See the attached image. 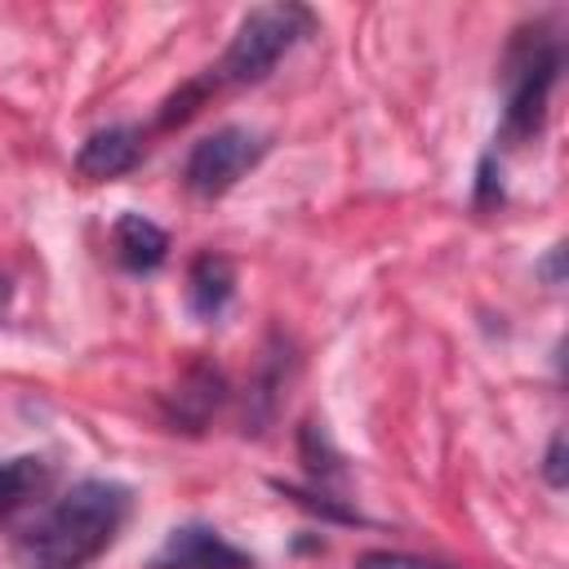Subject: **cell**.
Here are the masks:
<instances>
[{
    "label": "cell",
    "instance_id": "277c9868",
    "mask_svg": "<svg viewBox=\"0 0 569 569\" xmlns=\"http://www.w3.org/2000/svg\"><path fill=\"white\" fill-rule=\"evenodd\" d=\"M267 147H271L267 133L244 129V124H222V129L204 133V138L191 147L182 178H187L191 196L218 200V196H227V191L267 156Z\"/></svg>",
    "mask_w": 569,
    "mask_h": 569
},
{
    "label": "cell",
    "instance_id": "2e32d148",
    "mask_svg": "<svg viewBox=\"0 0 569 569\" xmlns=\"http://www.w3.org/2000/svg\"><path fill=\"white\" fill-rule=\"evenodd\" d=\"M560 258H565V244H556V249H551V258H547V267H542L551 284H560Z\"/></svg>",
    "mask_w": 569,
    "mask_h": 569
},
{
    "label": "cell",
    "instance_id": "8992f818",
    "mask_svg": "<svg viewBox=\"0 0 569 569\" xmlns=\"http://www.w3.org/2000/svg\"><path fill=\"white\" fill-rule=\"evenodd\" d=\"M142 147H147V129H138V124L93 129L76 151V173L84 182H111L142 160Z\"/></svg>",
    "mask_w": 569,
    "mask_h": 569
},
{
    "label": "cell",
    "instance_id": "30bf717a",
    "mask_svg": "<svg viewBox=\"0 0 569 569\" xmlns=\"http://www.w3.org/2000/svg\"><path fill=\"white\" fill-rule=\"evenodd\" d=\"M44 485H49V467L40 458H0V516L22 507Z\"/></svg>",
    "mask_w": 569,
    "mask_h": 569
},
{
    "label": "cell",
    "instance_id": "7c38bea8",
    "mask_svg": "<svg viewBox=\"0 0 569 569\" xmlns=\"http://www.w3.org/2000/svg\"><path fill=\"white\" fill-rule=\"evenodd\" d=\"M298 445H302V458H307V471H311V480H325V476H338L342 467V458L329 449V440H325V431L316 427V422H302V436H298Z\"/></svg>",
    "mask_w": 569,
    "mask_h": 569
},
{
    "label": "cell",
    "instance_id": "3957f363",
    "mask_svg": "<svg viewBox=\"0 0 569 569\" xmlns=\"http://www.w3.org/2000/svg\"><path fill=\"white\" fill-rule=\"evenodd\" d=\"M560 80V40L538 22L516 31L507 58H502V84H507V107H502V142L520 147L542 133L547 120V98Z\"/></svg>",
    "mask_w": 569,
    "mask_h": 569
},
{
    "label": "cell",
    "instance_id": "6da1fadb",
    "mask_svg": "<svg viewBox=\"0 0 569 569\" xmlns=\"http://www.w3.org/2000/svg\"><path fill=\"white\" fill-rule=\"evenodd\" d=\"M133 493L120 480H76L13 533L18 569H84L124 529Z\"/></svg>",
    "mask_w": 569,
    "mask_h": 569
},
{
    "label": "cell",
    "instance_id": "52a82bcc",
    "mask_svg": "<svg viewBox=\"0 0 569 569\" xmlns=\"http://www.w3.org/2000/svg\"><path fill=\"white\" fill-rule=\"evenodd\" d=\"M111 249H116V262L133 276H151L164 267L169 258V236L164 227H156L151 218L142 213H120L116 227H111Z\"/></svg>",
    "mask_w": 569,
    "mask_h": 569
},
{
    "label": "cell",
    "instance_id": "9c48e42d",
    "mask_svg": "<svg viewBox=\"0 0 569 569\" xmlns=\"http://www.w3.org/2000/svg\"><path fill=\"white\" fill-rule=\"evenodd\" d=\"M218 400H222V373L209 369V365H196V369L178 382V396H173V422H182V427L196 431V427L218 409Z\"/></svg>",
    "mask_w": 569,
    "mask_h": 569
},
{
    "label": "cell",
    "instance_id": "5b68a950",
    "mask_svg": "<svg viewBox=\"0 0 569 569\" xmlns=\"http://www.w3.org/2000/svg\"><path fill=\"white\" fill-rule=\"evenodd\" d=\"M151 569H253V556L231 547L213 525H178L151 556Z\"/></svg>",
    "mask_w": 569,
    "mask_h": 569
},
{
    "label": "cell",
    "instance_id": "8fae6325",
    "mask_svg": "<svg viewBox=\"0 0 569 569\" xmlns=\"http://www.w3.org/2000/svg\"><path fill=\"white\" fill-rule=\"evenodd\" d=\"M213 93H218V84L209 80V71H204V76H196V80H187L178 93H169V98H164V107H160L156 124H160V129L187 124V120H191V116H196V111H200V107H204Z\"/></svg>",
    "mask_w": 569,
    "mask_h": 569
},
{
    "label": "cell",
    "instance_id": "ba28073f",
    "mask_svg": "<svg viewBox=\"0 0 569 569\" xmlns=\"http://www.w3.org/2000/svg\"><path fill=\"white\" fill-rule=\"evenodd\" d=\"M236 293V267L227 253H196V262L187 267V302L200 320H218L227 311Z\"/></svg>",
    "mask_w": 569,
    "mask_h": 569
},
{
    "label": "cell",
    "instance_id": "4fadbf2b",
    "mask_svg": "<svg viewBox=\"0 0 569 569\" xmlns=\"http://www.w3.org/2000/svg\"><path fill=\"white\" fill-rule=\"evenodd\" d=\"M356 569H458L445 560H427V556H409V551H360Z\"/></svg>",
    "mask_w": 569,
    "mask_h": 569
},
{
    "label": "cell",
    "instance_id": "9a60e30c",
    "mask_svg": "<svg viewBox=\"0 0 569 569\" xmlns=\"http://www.w3.org/2000/svg\"><path fill=\"white\" fill-rule=\"evenodd\" d=\"M542 480H547L551 489H565V480H569V467H565V431H556V436H551V445H547Z\"/></svg>",
    "mask_w": 569,
    "mask_h": 569
},
{
    "label": "cell",
    "instance_id": "7a4b0ae2",
    "mask_svg": "<svg viewBox=\"0 0 569 569\" xmlns=\"http://www.w3.org/2000/svg\"><path fill=\"white\" fill-rule=\"evenodd\" d=\"M316 31V13L307 4H258L240 18L231 44L222 49L218 67H209V80L218 89H244V84H262L271 76V67Z\"/></svg>",
    "mask_w": 569,
    "mask_h": 569
},
{
    "label": "cell",
    "instance_id": "5bb4252c",
    "mask_svg": "<svg viewBox=\"0 0 569 569\" xmlns=\"http://www.w3.org/2000/svg\"><path fill=\"white\" fill-rule=\"evenodd\" d=\"M493 204H502V182L493 178V156H485L476 169V209H493Z\"/></svg>",
    "mask_w": 569,
    "mask_h": 569
}]
</instances>
